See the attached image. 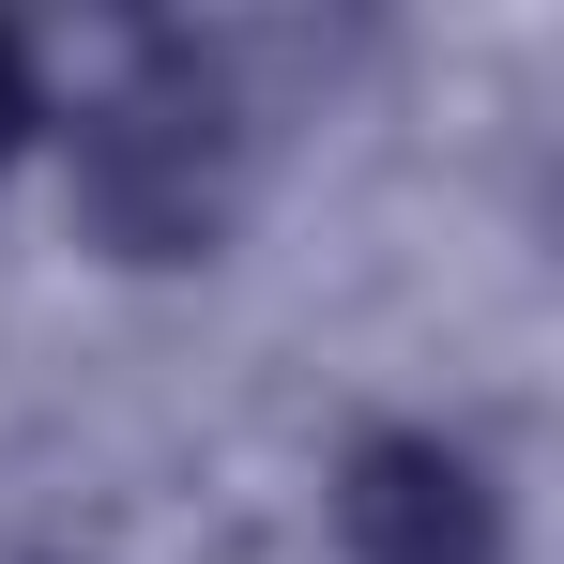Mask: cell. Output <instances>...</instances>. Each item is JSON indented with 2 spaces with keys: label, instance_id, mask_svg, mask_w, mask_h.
<instances>
[{
  "label": "cell",
  "instance_id": "1",
  "mask_svg": "<svg viewBox=\"0 0 564 564\" xmlns=\"http://www.w3.org/2000/svg\"><path fill=\"white\" fill-rule=\"evenodd\" d=\"M488 473L443 443H381L351 473V564H488Z\"/></svg>",
  "mask_w": 564,
  "mask_h": 564
}]
</instances>
